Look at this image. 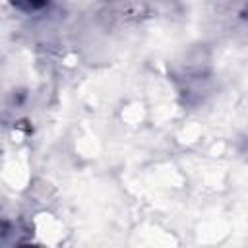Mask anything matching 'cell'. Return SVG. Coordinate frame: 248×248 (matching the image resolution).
Segmentation results:
<instances>
[{"instance_id":"1","label":"cell","mask_w":248,"mask_h":248,"mask_svg":"<svg viewBox=\"0 0 248 248\" xmlns=\"http://www.w3.org/2000/svg\"><path fill=\"white\" fill-rule=\"evenodd\" d=\"M12 2H14V4H17V6H21V8L35 10V8L45 6V2H48V0H12Z\"/></svg>"}]
</instances>
